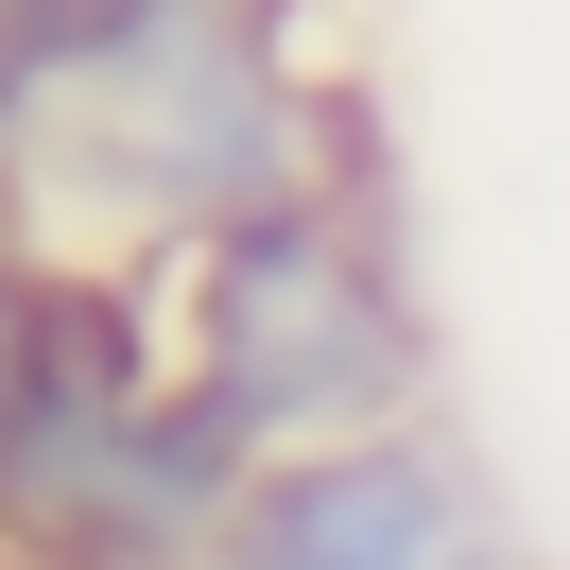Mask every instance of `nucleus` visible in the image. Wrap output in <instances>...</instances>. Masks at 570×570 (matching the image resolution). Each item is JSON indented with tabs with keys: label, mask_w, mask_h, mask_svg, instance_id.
<instances>
[{
	"label": "nucleus",
	"mask_w": 570,
	"mask_h": 570,
	"mask_svg": "<svg viewBox=\"0 0 570 570\" xmlns=\"http://www.w3.org/2000/svg\"><path fill=\"white\" fill-rule=\"evenodd\" d=\"M346 121L294 87V0H139L70 87L0 121V190H36L52 225H156L208 243L259 190H312Z\"/></svg>",
	"instance_id": "1"
},
{
	"label": "nucleus",
	"mask_w": 570,
	"mask_h": 570,
	"mask_svg": "<svg viewBox=\"0 0 570 570\" xmlns=\"http://www.w3.org/2000/svg\"><path fill=\"white\" fill-rule=\"evenodd\" d=\"M174 346H190V397H208L243 450H328V432H397L432 381V328L397 294V259L363 243L346 174L312 190H259L190 243L174 277Z\"/></svg>",
	"instance_id": "2"
},
{
	"label": "nucleus",
	"mask_w": 570,
	"mask_h": 570,
	"mask_svg": "<svg viewBox=\"0 0 570 570\" xmlns=\"http://www.w3.org/2000/svg\"><path fill=\"white\" fill-rule=\"evenodd\" d=\"M208 570H501L484 501H466L450 432H328V450H259L225 501Z\"/></svg>",
	"instance_id": "3"
}]
</instances>
